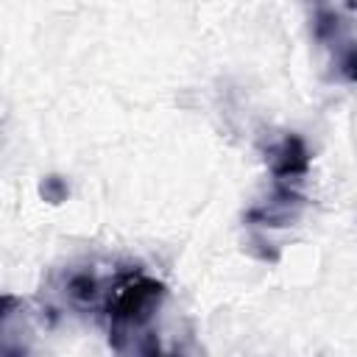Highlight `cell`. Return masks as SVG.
Instances as JSON below:
<instances>
[{
	"label": "cell",
	"instance_id": "cell-1",
	"mask_svg": "<svg viewBox=\"0 0 357 357\" xmlns=\"http://www.w3.org/2000/svg\"><path fill=\"white\" fill-rule=\"evenodd\" d=\"M167 296V287L139 271L123 273L103 296V318L109 324V343L114 351H134V337H148V324Z\"/></svg>",
	"mask_w": 357,
	"mask_h": 357
},
{
	"label": "cell",
	"instance_id": "cell-2",
	"mask_svg": "<svg viewBox=\"0 0 357 357\" xmlns=\"http://www.w3.org/2000/svg\"><path fill=\"white\" fill-rule=\"evenodd\" d=\"M268 167L276 181L296 184L310 170V151L298 134H284L271 151H268Z\"/></svg>",
	"mask_w": 357,
	"mask_h": 357
},
{
	"label": "cell",
	"instance_id": "cell-3",
	"mask_svg": "<svg viewBox=\"0 0 357 357\" xmlns=\"http://www.w3.org/2000/svg\"><path fill=\"white\" fill-rule=\"evenodd\" d=\"M64 293L75 307H95L100 301L103 284L95 276V271H73L64 282ZM103 304V301H100Z\"/></svg>",
	"mask_w": 357,
	"mask_h": 357
},
{
	"label": "cell",
	"instance_id": "cell-4",
	"mask_svg": "<svg viewBox=\"0 0 357 357\" xmlns=\"http://www.w3.org/2000/svg\"><path fill=\"white\" fill-rule=\"evenodd\" d=\"M337 70L343 78H349L351 84H357V45L354 42H337Z\"/></svg>",
	"mask_w": 357,
	"mask_h": 357
},
{
	"label": "cell",
	"instance_id": "cell-5",
	"mask_svg": "<svg viewBox=\"0 0 357 357\" xmlns=\"http://www.w3.org/2000/svg\"><path fill=\"white\" fill-rule=\"evenodd\" d=\"M39 192H42V198L45 201H50V204H59V201H64L67 198V184L59 178V176H47L45 181H42V187H39Z\"/></svg>",
	"mask_w": 357,
	"mask_h": 357
}]
</instances>
